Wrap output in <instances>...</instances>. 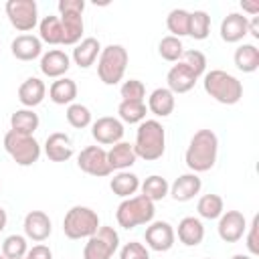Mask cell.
Instances as JSON below:
<instances>
[{
	"mask_svg": "<svg viewBox=\"0 0 259 259\" xmlns=\"http://www.w3.org/2000/svg\"><path fill=\"white\" fill-rule=\"evenodd\" d=\"M219 140L212 130H198L186 150V164L194 172H206L214 166Z\"/></svg>",
	"mask_w": 259,
	"mask_h": 259,
	"instance_id": "6da1fadb",
	"label": "cell"
},
{
	"mask_svg": "<svg viewBox=\"0 0 259 259\" xmlns=\"http://www.w3.org/2000/svg\"><path fill=\"white\" fill-rule=\"evenodd\" d=\"M164 148H166V134H164V127L160 125V121H156V119L142 121L138 127L136 146H134L136 156H140L144 160H158L164 154Z\"/></svg>",
	"mask_w": 259,
	"mask_h": 259,
	"instance_id": "7a4b0ae2",
	"label": "cell"
},
{
	"mask_svg": "<svg viewBox=\"0 0 259 259\" xmlns=\"http://www.w3.org/2000/svg\"><path fill=\"white\" fill-rule=\"evenodd\" d=\"M204 91L214 97L217 101L221 103H227V105H233L241 99L243 95V85L237 77L229 75L227 71H221V69H214L210 73L204 75Z\"/></svg>",
	"mask_w": 259,
	"mask_h": 259,
	"instance_id": "3957f363",
	"label": "cell"
},
{
	"mask_svg": "<svg viewBox=\"0 0 259 259\" xmlns=\"http://www.w3.org/2000/svg\"><path fill=\"white\" fill-rule=\"evenodd\" d=\"M117 223L123 229H134L138 225H144L148 221H152L154 217V202L150 198H146L144 194H138L134 198H125L119 206H117Z\"/></svg>",
	"mask_w": 259,
	"mask_h": 259,
	"instance_id": "277c9868",
	"label": "cell"
},
{
	"mask_svg": "<svg viewBox=\"0 0 259 259\" xmlns=\"http://www.w3.org/2000/svg\"><path fill=\"white\" fill-rule=\"evenodd\" d=\"M125 65H127V51L121 45H109L101 51L97 63V75L103 83L115 85L123 77Z\"/></svg>",
	"mask_w": 259,
	"mask_h": 259,
	"instance_id": "5b68a950",
	"label": "cell"
},
{
	"mask_svg": "<svg viewBox=\"0 0 259 259\" xmlns=\"http://www.w3.org/2000/svg\"><path fill=\"white\" fill-rule=\"evenodd\" d=\"M97 229H99L97 212L91 210L89 206H73L63 219V231L69 239L91 237L95 235Z\"/></svg>",
	"mask_w": 259,
	"mask_h": 259,
	"instance_id": "8992f818",
	"label": "cell"
},
{
	"mask_svg": "<svg viewBox=\"0 0 259 259\" xmlns=\"http://www.w3.org/2000/svg\"><path fill=\"white\" fill-rule=\"evenodd\" d=\"M4 148L6 152L12 156V160L20 166H30L38 160L40 156V146L32 136L26 134H18L14 130H10L4 136Z\"/></svg>",
	"mask_w": 259,
	"mask_h": 259,
	"instance_id": "52a82bcc",
	"label": "cell"
},
{
	"mask_svg": "<svg viewBox=\"0 0 259 259\" xmlns=\"http://www.w3.org/2000/svg\"><path fill=\"white\" fill-rule=\"evenodd\" d=\"M117 243H119V237L113 231V227H99L95 235L89 237L83 249V257L85 259H109L113 251L117 249Z\"/></svg>",
	"mask_w": 259,
	"mask_h": 259,
	"instance_id": "ba28073f",
	"label": "cell"
},
{
	"mask_svg": "<svg viewBox=\"0 0 259 259\" xmlns=\"http://www.w3.org/2000/svg\"><path fill=\"white\" fill-rule=\"evenodd\" d=\"M6 14L14 28L18 30H30L36 24V2L34 0H8L6 2Z\"/></svg>",
	"mask_w": 259,
	"mask_h": 259,
	"instance_id": "9c48e42d",
	"label": "cell"
},
{
	"mask_svg": "<svg viewBox=\"0 0 259 259\" xmlns=\"http://www.w3.org/2000/svg\"><path fill=\"white\" fill-rule=\"evenodd\" d=\"M79 168L91 176H107L111 172V166L107 162V152L101 146H87L81 150L79 160H77Z\"/></svg>",
	"mask_w": 259,
	"mask_h": 259,
	"instance_id": "30bf717a",
	"label": "cell"
},
{
	"mask_svg": "<svg viewBox=\"0 0 259 259\" xmlns=\"http://www.w3.org/2000/svg\"><path fill=\"white\" fill-rule=\"evenodd\" d=\"M245 229H247L245 217H243V212H239V210H227V212L221 217V221H219V235H221V239L227 241V243L239 241V239L243 237Z\"/></svg>",
	"mask_w": 259,
	"mask_h": 259,
	"instance_id": "8fae6325",
	"label": "cell"
},
{
	"mask_svg": "<svg viewBox=\"0 0 259 259\" xmlns=\"http://www.w3.org/2000/svg\"><path fill=\"white\" fill-rule=\"evenodd\" d=\"M91 134L99 144H117L123 136V125H121L119 119L105 115V117H99L93 123Z\"/></svg>",
	"mask_w": 259,
	"mask_h": 259,
	"instance_id": "7c38bea8",
	"label": "cell"
},
{
	"mask_svg": "<svg viewBox=\"0 0 259 259\" xmlns=\"http://www.w3.org/2000/svg\"><path fill=\"white\" fill-rule=\"evenodd\" d=\"M146 243L154 251H168L174 243V231L166 221H156L146 229Z\"/></svg>",
	"mask_w": 259,
	"mask_h": 259,
	"instance_id": "4fadbf2b",
	"label": "cell"
},
{
	"mask_svg": "<svg viewBox=\"0 0 259 259\" xmlns=\"http://www.w3.org/2000/svg\"><path fill=\"white\" fill-rule=\"evenodd\" d=\"M45 154L53 162H65L73 156V144L71 138L63 132H55L45 142Z\"/></svg>",
	"mask_w": 259,
	"mask_h": 259,
	"instance_id": "5bb4252c",
	"label": "cell"
},
{
	"mask_svg": "<svg viewBox=\"0 0 259 259\" xmlns=\"http://www.w3.org/2000/svg\"><path fill=\"white\" fill-rule=\"evenodd\" d=\"M168 89L170 91H176V93H186V91H190L192 87H194V83H196V75L180 61L178 65H174L170 71H168Z\"/></svg>",
	"mask_w": 259,
	"mask_h": 259,
	"instance_id": "9a60e30c",
	"label": "cell"
},
{
	"mask_svg": "<svg viewBox=\"0 0 259 259\" xmlns=\"http://www.w3.org/2000/svg\"><path fill=\"white\" fill-rule=\"evenodd\" d=\"M51 219L42 210H30L24 217V233L34 241H45L51 235Z\"/></svg>",
	"mask_w": 259,
	"mask_h": 259,
	"instance_id": "2e32d148",
	"label": "cell"
},
{
	"mask_svg": "<svg viewBox=\"0 0 259 259\" xmlns=\"http://www.w3.org/2000/svg\"><path fill=\"white\" fill-rule=\"evenodd\" d=\"M247 16L239 12H229L221 22V36L227 42H235L247 34Z\"/></svg>",
	"mask_w": 259,
	"mask_h": 259,
	"instance_id": "e0dca14e",
	"label": "cell"
},
{
	"mask_svg": "<svg viewBox=\"0 0 259 259\" xmlns=\"http://www.w3.org/2000/svg\"><path fill=\"white\" fill-rule=\"evenodd\" d=\"M10 49H12V55L16 59H20V61H32L34 57L40 55V38H36L32 34H18L12 40Z\"/></svg>",
	"mask_w": 259,
	"mask_h": 259,
	"instance_id": "ac0fdd59",
	"label": "cell"
},
{
	"mask_svg": "<svg viewBox=\"0 0 259 259\" xmlns=\"http://www.w3.org/2000/svg\"><path fill=\"white\" fill-rule=\"evenodd\" d=\"M45 97V83L38 77H28L20 87H18V99L26 107H34L42 101Z\"/></svg>",
	"mask_w": 259,
	"mask_h": 259,
	"instance_id": "d6986e66",
	"label": "cell"
},
{
	"mask_svg": "<svg viewBox=\"0 0 259 259\" xmlns=\"http://www.w3.org/2000/svg\"><path fill=\"white\" fill-rule=\"evenodd\" d=\"M67 69H69V57L59 49L49 51L40 59V71L49 77H61Z\"/></svg>",
	"mask_w": 259,
	"mask_h": 259,
	"instance_id": "ffe728a7",
	"label": "cell"
},
{
	"mask_svg": "<svg viewBox=\"0 0 259 259\" xmlns=\"http://www.w3.org/2000/svg\"><path fill=\"white\" fill-rule=\"evenodd\" d=\"M136 152H134V146L132 144H127V142H117V144H113V148L107 152V162H109V166H111V170L113 168H117V170H121V168H127V166H132L134 162H136Z\"/></svg>",
	"mask_w": 259,
	"mask_h": 259,
	"instance_id": "44dd1931",
	"label": "cell"
},
{
	"mask_svg": "<svg viewBox=\"0 0 259 259\" xmlns=\"http://www.w3.org/2000/svg\"><path fill=\"white\" fill-rule=\"evenodd\" d=\"M204 237V227L198 219L194 217H184L180 223H178V239L184 243V245H198Z\"/></svg>",
	"mask_w": 259,
	"mask_h": 259,
	"instance_id": "7402d4cb",
	"label": "cell"
},
{
	"mask_svg": "<svg viewBox=\"0 0 259 259\" xmlns=\"http://www.w3.org/2000/svg\"><path fill=\"white\" fill-rule=\"evenodd\" d=\"M61 26H63V42L65 45L77 42L83 32L81 12H61Z\"/></svg>",
	"mask_w": 259,
	"mask_h": 259,
	"instance_id": "603a6c76",
	"label": "cell"
},
{
	"mask_svg": "<svg viewBox=\"0 0 259 259\" xmlns=\"http://www.w3.org/2000/svg\"><path fill=\"white\" fill-rule=\"evenodd\" d=\"M99 40L95 38V36H87V38H83L75 49H73V59H75V63L79 65V67H89V65H93V61L97 59V53H99Z\"/></svg>",
	"mask_w": 259,
	"mask_h": 259,
	"instance_id": "cb8c5ba5",
	"label": "cell"
},
{
	"mask_svg": "<svg viewBox=\"0 0 259 259\" xmlns=\"http://www.w3.org/2000/svg\"><path fill=\"white\" fill-rule=\"evenodd\" d=\"M200 190V178L196 174H182L172 184V196L176 200H188Z\"/></svg>",
	"mask_w": 259,
	"mask_h": 259,
	"instance_id": "d4e9b609",
	"label": "cell"
},
{
	"mask_svg": "<svg viewBox=\"0 0 259 259\" xmlns=\"http://www.w3.org/2000/svg\"><path fill=\"white\" fill-rule=\"evenodd\" d=\"M150 109L156 113V115H170L172 109H174V93L166 87H158L152 91L150 95V101H148Z\"/></svg>",
	"mask_w": 259,
	"mask_h": 259,
	"instance_id": "484cf974",
	"label": "cell"
},
{
	"mask_svg": "<svg viewBox=\"0 0 259 259\" xmlns=\"http://www.w3.org/2000/svg\"><path fill=\"white\" fill-rule=\"evenodd\" d=\"M51 99L59 105H65V103H71L75 97H77V85L73 79H57L53 85H51V91H49Z\"/></svg>",
	"mask_w": 259,
	"mask_h": 259,
	"instance_id": "4316f807",
	"label": "cell"
},
{
	"mask_svg": "<svg viewBox=\"0 0 259 259\" xmlns=\"http://www.w3.org/2000/svg\"><path fill=\"white\" fill-rule=\"evenodd\" d=\"M10 125H12V130L18 132V134L32 136V132L38 127V115H36L32 109H18V111L12 113Z\"/></svg>",
	"mask_w": 259,
	"mask_h": 259,
	"instance_id": "83f0119b",
	"label": "cell"
},
{
	"mask_svg": "<svg viewBox=\"0 0 259 259\" xmlns=\"http://www.w3.org/2000/svg\"><path fill=\"white\" fill-rule=\"evenodd\" d=\"M235 65L245 73L255 71L259 67V49L255 45H241L235 51Z\"/></svg>",
	"mask_w": 259,
	"mask_h": 259,
	"instance_id": "f1b7e54d",
	"label": "cell"
},
{
	"mask_svg": "<svg viewBox=\"0 0 259 259\" xmlns=\"http://www.w3.org/2000/svg\"><path fill=\"white\" fill-rule=\"evenodd\" d=\"M109 186H111V190L117 196H130V194H134L138 190L140 182H138V176L136 174H132V172H119V174H115L111 178Z\"/></svg>",
	"mask_w": 259,
	"mask_h": 259,
	"instance_id": "f546056e",
	"label": "cell"
},
{
	"mask_svg": "<svg viewBox=\"0 0 259 259\" xmlns=\"http://www.w3.org/2000/svg\"><path fill=\"white\" fill-rule=\"evenodd\" d=\"M40 38L51 42V45H57V42H63V26H61V18L59 16H45L40 20Z\"/></svg>",
	"mask_w": 259,
	"mask_h": 259,
	"instance_id": "4dcf8cb0",
	"label": "cell"
},
{
	"mask_svg": "<svg viewBox=\"0 0 259 259\" xmlns=\"http://www.w3.org/2000/svg\"><path fill=\"white\" fill-rule=\"evenodd\" d=\"M142 194L146 198H150L152 202L154 200H162L168 194V182H166V178H162L158 174L146 178V182L142 184Z\"/></svg>",
	"mask_w": 259,
	"mask_h": 259,
	"instance_id": "1f68e13d",
	"label": "cell"
},
{
	"mask_svg": "<svg viewBox=\"0 0 259 259\" xmlns=\"http://www.w3.org/2000/svg\"><path fill=\"white\" fill-rule=\"evenodd\" d=\"M166 24L170 28V32H174V36H182L188 34V24H190V12L184 8H174L170 10Z\"/></svg>",
	"mask_w": 259,
	"mask_h": 259,
	"instance_id": "d6a6232c",
	"label": "cell"
},
{
	"mask_svg": "<svg viewBox=\"0 0 259 259\" xmlns=\"http://www.w3.org/2000/svg\"><path fill=\"white\" fill-rule=\"evenodd\" d=\"M117 113L123 121L127 123H136V121H142L146 117V103L144 101H121L119 107H117Z\"/></svg>",
	"mask_w": 259,
	"mask_h": 259,
	"instance_id": "836d02e7",
	"label": "cell"
},
{
	"mask_svg": "<svg viewBox=\"0 0 259 259\" xmlns=\"http://www.w3.org/2000/svg\"><path fill=\"white\" fill-rule=\"evenodd\" d=\"M196 208H198L200 217H204V219H217V217L223 212V198H221L219 194L208 192V194L200 196Z\"/></svg>",
	"mask_w": 259,
	"mask_h": 259,
	"instance_id": "e575fe53",
	"label": "cell"
},
{
	"mask_svg": "<svg viewBox=\"0 0 259 259\" xmlns=\"http://www.w3.org/2000/svg\"><path fill=\"white\" fill-rule=\"evenodd\" d=\"M210 28V16L204 10H194L190 12V24H188V34L194 38H206Z\"/></svg>",
	"mask_w": 259,
	"mask_h": 259,
	"instance_id": "d590c367",
	"label": "cell"
},
{
	"mask_svg": "<svg viewBox=\"0 0 259 259\" xmlns=\"http://www.w3.org/2000/svg\"><path fill=\"white\" fill-rule=\"evenodd\" d=\"M158 51H160L162 59H166V61H178L182 57V53H184V47H182V40L178 36L168 34V36H164L160 40Z\"/></svg>",
	"mask_w": 259,
	"mask_h": 259,
	"instance_id": "8d00e7d4",
	"label": "cell"
},
{
	"mask_svg": "<svg viewBox=\"0 0 259 259\" xmlns=\"http://www.w3.org/2000/svg\"><path fill=\"white\" fill-rule=\"evenodd\" d=\"M26 253V241L20 235H10L2 243V255L6 259H20Z\"/></svg>",
	"mask_w": 259,
	"mask_h": 259,
	"instance_id": "74e56055",
	"label": "cell"
},
{
	"mask_svg": "<svg viewBox=\"0 0 259 259\" xmlns=\"http://www.w3.org/2000/svg\"><path fill=\"white\" fill-rule=\"evenodd\" d=\"M67 121L73 127H85L91 121V111L81 103H71L67 107Z\"/></svg>",
	"mask_w": 259,
	"mask_h": 259,
	"instance_id": "f35d334b",
	"label": "cell"
},
{
	"mask_svg": "<svg viewBox=\"0 0 259 259\" xmlns=\"http://www.w3.org/2000/svg\"><path fill=\"white\" fill-rule=\"evenodd\" d=\"M182 63L198 77V75H202L204 73V67H206V57L200 53V51H196V49H188V51H184L182 53Z\"/></svg>",
	"mask_w": 259,
	"mask_h": 259,
	"instance_id": "ab89813d",
	"label": "cell"
},
{
	"mask_svg": "<svg viewBox=\"0 0 259 259\" xmlns=\"http://www.w3.org/2000/svg\"><path fill=\"white\" fill-rule=\"evenodd\" d=\"M146 95V87L140 79H130L121 85V97L125 101H142Z\"/></svg>",
	"mask_w": 259,
	"mask_h": 259,
	"instance_id": "60d3db41",
	"label": "cell"
},
{
	"mask_svg": "<svg viewBox=\"0 0 259 259\" xmlns=\"http://www.w3.org/2000/svg\"><path fill=\"white\" fill-rule=\"evenodd\" d=\"M119 259H150V257H148V251L142 243L132 241V243L123 245V249L119 253Z\"/></svg>",
	"mask_w": 259,
	"mask_h": 259,
	"instance_id": "b9f144b4",
	"label": "cell"
},
{
	"mask_svg": "<svg viewBox=\"0 0 259 259\" xmlns=\"http://www.w3.org/2000/svg\"><path fill=\"white\" fill-rule=\"evenodd\" d=\"M247 247L251 253H259V217H253V223L249 227V237H247Z\"/></svg>",
	"mask_w": 259,
	"mask_h": 259,
	"instance_id": "7bdbcfd3",
	"label": "cell"
},
{
	"mask_svg": "<svg viewBox=\"0 0 259 259\" xmlns=\"http://www.w3.org/2000/svg\"><path fill=\"white\" fill-rule=\"evenodd\" d=\"M85 0H59L61 12H83Z\"/></svg>",
	"mask_w": 259,
	"mask_h": 259,
	"instance_id": "ee69618b",
	"label": "cell"
},
{
	"mask_svg": "<svg viewBox=\"0 0 259 259\" xmlns=\"http://www.w3.org/2000/svg\"><path fill=\"white\" fill-rule=\"evenodd\" d=\"M26 259H53V255H51V249L47 245H34L28 251Z\"/></svg>",
	"mask_w": 259,
	"mask_h": 259,
	"instance_id": "f6af8a7d",
	"label": "cell"
},
{
	"mask_svg": "<svg viewBox=\"0 0 259 259\" xmlns=\"http://www.w3.org/2000/svg\"><path fill=\"white\" fill-rule=\"evenodd\" d=\"M247 32H251L255 38H259V16H253L247 22Z\"/></svg>",
	"mask_w": 259,
	"mask_h": 259,
	"instance_id": "bcb514c9",
	"label": "cell"
},
{
	"mask_svg": "<svg viewBox=\"0 0 259 259\" xmlns=\"http://www.w3.org/2000/svg\"><path fill=\"white\" fill-rule=\"evenodd\" d=\"M241 4H243L245 10H249V12H253V14L259 12V0H243Z\"/></svg>",
	"mask_w": 259,
	"mask_h": 259,
	"instance_id": "7dc6e473",
	"label": "cell"
},
{
	"mask_svg": "<svg viewBox=\"0 0 259 259\" xmlns=\"http://www.w3.org/2000/svg\"><path fill=\"white\" fill-rule=\"evenodd\" d=\"M6 227V210L4 208H0V231Z\"/></svg>",
	"mask_w": 259,
	"mask_h": 259,
	"instance_id": "c3c4849f",
	"label": "cell"
},
{
	"mask_svg": "<svg viewBox=\"0 0 259 259\" xmlns=\"http://www.w3.org/2000/svg\"><path fill=\"white\" fill-rule=\"evenodd\" d=\"M231 259H251V257H247V255H233Z\"/></svg>",
	"mask_w": 259,
	"mask_h": 259,
	"instance_id": "681fc988",
	"label": "cell"
},
{
	"mask_svg": "<svg viewBox=\"0 0 259 259\" xmlns=\"http://www.w3.org/2000/svg\"><path fill=\"white\" fill-rule=\"evenodd\" d=\"M0 259H6V257H4V255H0Z\"/></svg>",
	"mask_w": 259,
	"mask_h": 259,
	"instance_id": "f907efd6",
	"label": "cell"
},
{
	"mask_svg": "<svg viewBox=\"0 0 259 259\" xmlns=\"http://www.w3.org/2000/svg\"><path fill=\"white\" fill-rule=\"evenodd\" d=\"M206 259H214V257H206Z\"/></svg>",
	"mask_w": 259,
	"mask_h": 259,
	"instance_id": "816d5d0a",
	"label": "cell"
},
{
	"mask_svg": "<svg viewBox=\"0 0 259 259\" xmlns=\"http://www.w3.org/2000/svg\"><path fill=\"white\" fill-rule=\"evenodd\" d=\"M20 259H26V257H20Z\"/></svg>",
	"mask_w": 259,
	"mask_h": 259,
	"instance_id": "f5cc1de1",
	"label": "cell"
}]
</instances>
